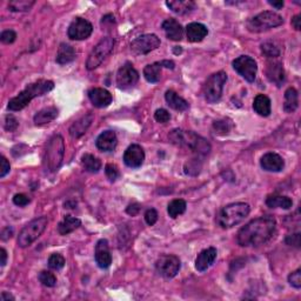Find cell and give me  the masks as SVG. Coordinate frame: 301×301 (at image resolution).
Returning <instances> with one entry per match:
<instances>
[{
  "label": "cell",
  "instance_id": "5b68a950",
  "mask_svg": "<svg viewBox=\"0 0 301 301\" xmlns=\"http://www.w3.org/2000/svg\"><path fill=\"white\" fill-rule=\"evenodd\" d=\"M65 154V143L62 135L55 134L50 139L45 152V165L50 172H55L62 166Z\"/></svg>",
  "mask_w": 301,
  "mask_h": 301
},
{
  "label": "cell",
  "instance_id": "f35d334b",
  "mask_svg": "<svg viewBox=\"0 0 301 301\" xmlns=\"http://www.w3.org/2000/svg\"><path fill=\"white\" fill-rule=\"evenodd\" d=\"M49 266L52 270L59 271L65 266V258L62 254H58V253H54L49 258Z\"/></svg>",
  "mask_w": 301,
  "mask_h": 301
},
{
  "label": "cell",
  "instance_id": "f6af8a7d",
  "mask_svg": "<svg viewBox=\"0 0 301 301\" xmlns=\"http://www.w3.org/2000/svg\"><path fill=\"white\" fill-rule=\"evenodd\" d=\"M145 222L148 226H153L158 222V212L154 208H148L145 212Z\"/></svg>",
  "mask_w": 301,
  "mask_h": 301
},
{
  "label": "cell",
  "instance_id": "836d02e7",
  "mask_svg": "<svg viewBox=\"0 0 301 301\" xmlns=\"http://www.w3.org/2000/svg\"><path fill=\"white\" fill-rule=\"evenodd\" d=\"M82 164L84 168L87 172H91V173H97L100 168H102V162H100L97 156L92 154H84L82 158Z\"/></svg>",
  "mask_w": 301,
  "mask_h": 301
},
{
  "label": "cell",
  "instance_id": "f546056e",
  "mask_svg": "<svg viewBox=\"0 0 301 301\" xmlns=\"http://www.w3.org/2000/svg\"><path fill=\"white\" fill-rule=\"evenodd\" d=\"M299 106V95L295 88L290 87L285 92V102H284V111L286 113H293Z\"/></svg>",
  "mask_w": 301,
  "mask_h": 301
},
{
  "label": "cell",
  "instance_id": "f5cc1de1",
  "mask_svg": "<svg viewBox=\"0 0 301 301\" xmlns=\"http://www.w3.org/2000/svg\"><path fill=\"white\" fill-rule=\"evenodd\" d=\"M0 256H2L0 265H2V266H5L6 262H7V252H6L5 248H2V250H0Z\"/></svg>",
  "mask_w": 301,
  "mask_h": 301
},
{
  "label": "cell",
  "instance_id": "3957f363",
  "mask_svg": "<svg viewBox=\"0 0 301 301\" xmlns=\"http://www.w3.org/2000/svg\"><path fill=\"white\" fill-rule=\"evenodd\" d=\"M168 138L174 145L190 148L191 151H193L198 155L204 156L210 153L211 151L210 143L206 139H204L203 136L195 134L194 132L173 130L168 135Z\"/></svg>",
  "mask_w": 301,
  "mask_h": 301
},
{
  "label": "cell",
  "instance_id": "ab89813d",
  "mask_svg": "<svg viewBox=\"0 0 301 301\" xmlns=\"http://www.w3.org/2000/svg\"><path fill=\"white\" fill-rule=\"evenodd\" d=\"M19 125L18 120L15 119L14 115L12 114H7L5 117V122H4V127H5L6 131L9 132H13L17 130V127Z\"/></svg>",
  "mask_w": 301,
  "mask_h": 301
},
{
  "label": "cell",
  "instance_id": "c3c4849f",
  "mask_svg": "<svg viewBox=\"0 0 301 301\" xmlns=\"http://www.w3.org/2000/svg\"><path fill=\"white\" fill-rule=\"evenodd\" d=\"M10 170H11L10 163L7 162L5 156H2V158H0V178L6 176V174L9 173Z\"/></svg>",
  "mask_w": 301,
  "mask_h": 301
},
{
  "label": "cell",
  "instance_id": "db71d44e",
  "mask_svg": "<svg viewBox=\"0 0 301 301\" xmlns=\"http://www.w3.org/2000/svg\"><path fill=\"white\" fill-rule=\"evenodd\" d=\"M163 67H167V68H171V70H173L174 68V63L171 62V60H163V62H160Z\"/></svg>",
  "mask_w": 301,
  "mask_h": 301
},
{
  "label": "cell",
  "instance_id": "b9f144b4",
  "mask_svg": "<svg viewBox=\"0 0 301 301\" xmlns=\"http://www.w3.org/2000/svg\"><path fill=\"white\" fill-rule=\"evenodd\" d=\"M15 39H17V33H15L14 31L12 30H6L4 31L2 34H0V40H2V43L4 44H12L15 42Z\"/></svg>",
  "mask_w": 301,
  "mask_h": 301
},
{
  "label": "cell",
  "instance_id": "8fae6325",
  "mask_svg": "<svg viewBox=\"0 0 301 301\" xmlns=\"http://www.w3.org/2000/svg\"><path fill=\"white\" fill-rule=\"evenodd\" d=\"M233 68L248 83H253L255 80L258 65L255 60L248 55H242L233 60Z\"/></svg>",
  "mask_w": 301,
  "mask_h": 301
},
{
  "label": "cell",
  "instance_id": "7c38bea8",
  "mask_svg": "<svg viewBox=\"0 0 301 301\" xmlns=\"http://www.w3.org/2000/svg\"><path fill=\"white\" fill-rule=\"evenodd\" d=\"M160 46V39L155 34H144L131 43V51L136 55L147 54Z\"/></svg>",
  "mask_w": 301,
  "mask_h": 301
},
{
  "label": "cell",
  "instance_id": "4fadbf2b",
  "mask_svg": "<svg viewBox=\"0 0 301 301\" xmlns=\"http://www.w3.org/2000/svg\"><path fill=\"white\" fill-rule=\"evenodd\" d=\"M93 32V26L88 20L84 18H74L67 30L68 38L72 40H85L90 38Z\"/></svg>",
  "mask_w": 301,
  "mask_h": 301
},
{
  "label": "cell",
  "instance_id": "816d5d0a",
  "mask_svg": "<svg viewBox=\"0 0 301 301\" xmlns=\"http://www.w3.org/2000/svg\"><path fill=\"white\" fill-rule=\"evenodd\" d=\"M300 22H301V15L296 14L292 18V26L294 27L296 31H300Z\"/></svg>",
  "mask_w": 301,
  "mask_h": 301
},
{
  "label": "cell",
  "instance_id": "e575fe53",
  "mask_svg": "<svg viewBox=\"0 0 301 301\" xmlns=\"http://www.w3.org/2000/svg\"><path fill=\"white\" fill-rule=\"evenodd\" d=\"M186 207H187V204H186V202H185V200H183V199L172 200V202L168 204V206H167L168 215H170L171 218L175 219L176 216H179V215H182L183 213H185Z\"/></svg>",
  "mask_w": 301,
  "mask_h": 301
},
{
  "label": "cell",
  "instance_id": "44dd1931",
  "mask_svg": "<svg viewBox=\"0 0 301 301\" xmlns=\"http://www.w3.org/2000/svg\"><path fill=\"white\" fill-rule=\"evenodd\" d=\"M118 138L115 132L113 131H105L100 134L97 140H95V146L103 152H112L117 147Z\"/></svg>",
  "mask_w": 301,
  "mask_h": 301
},
{
  "label": "cell",
  "instance_id": "1f68e13d",
  "mask_svg": "<svg viewBox=\"0 0 301 301\" xmlns=\"http://www.w3.org/2000/svg\"><path fill=\"white\" fill-rule=\"evenodd\" d=\"M266 205L271 208H284V210H290L293 206V202L291 198L286 195H271L266 199Z\"/></svg>",
  "mask_w": 301,
  "mask_h": 301
},
{
  "label": "cell",
  "instance_id": "83f0119b",
  "mask_svg": "<svg viewBox=\"0 0 301 301\" xmlns=\"http://www.w3.org/2000/svg\"><path fill=\"white\" fill-rule=\"evenodd\" d=\"M165 99L167 105L178 112H184L188 110V107H190L186 100L180 97L178 93H175L174 91H167L165 94Z\"/></svg>",
  "mask_w": 301,
  "mask_h": 301
},
{
  "label": "cell",
  "instance_id": "4316f807",
  "mask_svg": "<svg viewBox=\"0 0 301 301\" xmlns=\"http://www.w3.org/2000/svg\"><path fill=\"white\" fill-rule=\"evenodd\" d=\"M57 117H58V110L54 106H51V107L43 108V110L37 112L33 120L35 125L42 126V125H45V124L51 123L52 120H54Z\"/></svg>",
  "mask_w": 301,
  "mask_h": 301
},
{
  "label": "cell",
  "instance_id": "ffe728a7",
  "mask_svg": "<svg viewBox=\"0 0 301 301\" xmlns=\"http://www.w3.org/2000/svg\"><path fill=\"white\" fill-rule=\"evenodd\" d=\"M260 165L265 171L268 172H282L285 167L284 159L276 153H266L262 160H260Z\"/></svg>",
  "mask_w": 301,
  "mask_h": 301
},
{
  "label": "cell",
  "instance_id": "8d00e7d4",
  "mask_svg": "<svg viewBox=\"0 0 301 301\" xmlns=\"http://www.w3.org/2000/svg\"><path fill=\"white\" fill-rule=\"evenodd\" d=\"M39 282L46 287H54L57 285V278L53 273L49 271H43L39 274Z\"/></svg>",
  "mask_w": 301,
  "mask_h": 301
},
{
  "label": "cell",
  "instance_id": "74e56055",
  "mask_svg": "<svg viewBox=\"0 0 301 301\" xmlns=\"http://www.w3.org/2000/svg\"><path fill=\"white\" fill-rule=\"evenodd\" d=\"M262 52L268 58H275L280 55L279 49L275 46V44L272 42H266L262 44Z\"/></svg>",
  "mask_w": 301,
  "mask_h": 301
},
{
  "label": "cell",
  "instance_id": "d6986e66",
  "mask_svg": "<svg viewBox=\"0 0 301 301\" xmlns=\"http://www.w3.org/2000/svg\"><path fill=\"white\" fill-rule=\"evenodd\" d=\"M88 98H90L91 103L93 104V106L98 108L107 107L112 103V94L105 88L95 87L92 88L88 92Z\"/></svg>",
  "mask_w": 301,
  "mask_h": 301
},
{
  "label": "cell",
  "instance_id": "7402d4cb",
  "mask_svg": "<svg viewBox=\"0 0 301 301\" xmlns=\"http://www.w3.org/2000/svg\"><path fill=\"white\" fill-rule=\"evenodd\" d=\"M163 30L165 31L166 37L173 42H180L184 37V29L178 20L173 18L166 19L163 23Z\"/></svg>",
  "mask_w": 301,
  "mask_h": 301
},
{
  "label": "cell",
  "instance_id": "ac0fdd59",
  "mask_svg": "<svg viewBox=\"0 0 301 301\" xmlns=\"http://www.w3.org/2000/svg\"><path fill=\"white\" fill-rule=\"evenodd\" d=\"M216 254H218V252H216L214 247L206 248V250L200 252L195 259L196 271L199 272L207 271L208 268L214 264L216 259Z\"/></svg>",
  "mask_w": 301,
  "mask_h": 301
},
{
  "label": "cell",
  "instance_id": "484cf974",
  "mask_svg": "<svg viewBox=\"0 0 301 301\" xmlns=\"http://www.w3.org/2000/svg\"><path fill=\"white\" fill-rule=\"evenodd\" d=\"M253 108L262 117H268L271 114L272 104L270 98L265 94H258L253 102Z\"/></svg>",
  "mask_w": 301,
  "mask_h": 301
},
{
  "label": "cell",
  "instance_id": "d6a6232c",
  "mask_svg": "<svg viewBox=\"0 0 301 301\" xmlns=\"http://www.w3.org/2000/svg\"><path fill=\"white\" fill-rule=\"evenodd\" d=\"M162 70L163 66L160 62L151 64V65H147L144 68V77H145L148 83H158L160 78H162Z\"/></svg>",
  "mask_w": 301,
  "mask_h": 301
},
{
  "label": "cell",
  "instance_id": "30bf717a",
  "mask_svg": "<svg viewBox=\"0 0 301 301\" xmlns=\"http://www.w3.org/2000/svg\"><path fill=\"white\" fill-rule=\"evenodd\" d=\"M182 267V263L178 256L172 254H164L155 262V270L159 275L166 279L174 278Z\"/></svg>",
  "mask_w": 301,
  "mask_h": 301
},
{
  "label": "cell",
  "instance_id": "ba28073f",
  "mask_svg": "<svg viewBox=\"0 0 301 301\" xmlns=\"http://www.w3.org/2000/svg\"><path fill=\"white\" fill-rule=\"evenodd\" d=\"M227 82V74L225 72L220 71L216 73L212 74L210 78L206 80L203 87V93L205 100L210 104H214L219 102L223 95L224 86Z\"/></svg>",
  "mask_w": 301,
  "mask_h": 301
},
{
  "label": "cell",
  "instance_id": "2e32d148",
  "mask_svg": "<svg viewBox=\"0 0 301 301\" xmlns=\"http://www.w3.org/2000/svg\"><path fill=\"white\" fill-rule=\"evenodd\" d=\"M95 263L100 268H108L112 264V255L106 239H100L95 245Z\"/></svg>",
  "mask_w": 301,
  "mask_h": 301
},
{
  "label": "cell",
  "instance_id": "277c9868",
  "mask_svg": "<svg viewBox=\"0 0 301 301\" xmlns=\"http://www.w3.org/2000/svg\"><path fill=\"white\" fill-rule=\"evenodd\" d=\"M251 212L250 205L246 203H234L223 207L216 215V223L222 228H232L247 218Z\"/></svg>",
  "mask_w": 301,
  "mask_h": 301
},
{
  "label": "cell",
  "instance_id": "5bb4252c",
  "mask_svg": "<svg viewBox=\"0 0 301 301\" xmlns=\"http://www.w3.org/2000/svg\"><path fill=\"white\" fill-rule=\"evenodd\" d=\"M139 80V73L131 63H126L119 68L117 73V85L120 90L133 87Z\"/></svg>",
  "mask_w": 301,
  "mask_h": 301
},
{
  "label": "cell",
  "instance_id": "ee69618b",
  "mask_svg": "<svg viewBox=\"0 0 301 301\" xmlns=\"http://www.w3.org/2000/svg\"><path fill=\"white\" fill-rule=\"evenodd\" d=\"M288 283H290L291 286L294 288H299L301 287V270H296L295 272H293L288 276Z\"/></svg>",
  "mask_w": 301,
  "mask_h": 301
},
{
  "label": "cell",
  "instance_id": "7bdbcfd3",
  "mask_svg": "<svg viewBox=\"0 0 301 301\" xmlns=\"http://www.w3.org/2000/svg\"><path fill=\"white\" fill-rule=\"evenodd\" d=\"M154 119L156 122L160 124H165L167 122H170L171 119V114L168 113V111L164 110V108H159V110L155 111L154 113Z\"/></svg>",
  "mask_w": 301,
  "mask_h": 301
},
{
  "label": "cell",
  "instance_id": "60d3db41",
  "mask_svg": "<svg viewBox=\"0 0 301 301\" xmlns=\"http://www.w3.org/2000/svg\"><path fill=\"white\" fill-rule=\"evenodd\" d=\"M105 173L107 178L110 179V182H115L119 178L118 167L113 165V164H107L105 167Z\"/></svg>",
  "mask_w": 301,
  "mask_h": 301
},
{
  "label": "cell",
  "instance_id": "7dc6e473",
  "mask_svg": "<svg viewBox=\"0 0 301 301\" xmlns=\"http://www.w3.org/2000/svg\"><path fill=\"white\" fill-rule=\"evenodd\" d=\"M13 203H14V205H17V206H19V207H24V206H26V205H29L31 203V200L27 195L20 193V194H15L13 196Z\"/></svg>",
  "mask_w": 301,
  "mask_h": 301
},
{
  "label": "cell",
  "instance_id": "d4e9b609",
  "mask_svg": "<svg viewBox=\"0 0 301 301\" xmlns=\"http://www.w3.org/2000/svg\"><path fill=\"white\" fill-rule=\"evenodd\" d=\"M166 5L171 11L174 13L185 15L191 13L192 11L195 10V3L192 0H172V2H166Z\"/></svg>",
  "mask_w": 301,
  "mask_h": 301
},
{
  "label": "cell",
  "instance_id": "cb8c5ba5",
  "mask_svg": "<svg viewBox=\"0 0 301 301\" xmlns=\"http://www.w3.org/2000/svg\"><path fill=\"white\" fill-rule=\"evenodd\" d=\"M208 30L204 24L200 23H191L186 27V35L188 42L199 43L207 37Z\"/></svg>",
  "mask_w": 301,
  "mask_h": 301
},
{
  "label": "cell",
  "instance_id": "681fc988",
  "mask_svg": "<svg viewBox=\"0 0 301 301\" xmlns=\"http://www.w3.org/2000/svg\"><path fill=\"white\" fill-rule=\"evenodd\" d=\"M285 243H286L287 245H290V246L300 247V233L287 235L286 239H285Z\"/></svg>",
  "mask_w": 301,
  "mask_h": 301
},
{
  "label": "cell",
  "instance_id": "4dcf8cb0",
  "mask_svg": "<svg viewBox=\"0 0 301 301\" xmlns=\"http://www.w3.org/2000/svg\"><path fill=\"white\" fill-rule=\"evenodd\" d=\"M82 222L72 215H66L62 223L58 225V232L62 235H67L80 227Z\"/></svg>",
  "mask_w": 301,
  "mask_h": 301
},
{
  "label": "cell",
  "instance_id": "52a82bcc",
  "mask_svg": "<svg viewBox=\"0 0 301 301\" xmlns=\"http://www.w3.org/2000/svg\"><path fill=\"white\" fill-rule=\"evenodd\" d=\"M46 216H40L34 220H32L25 227L20 231L18 236V246L19 247H29L37 240L40 235L44 233L47 226Z\"/></svg>",
  "mask_w": 301,
  "mask_h": 301
},
{
  "label": "cell",
  "instance_id": "f1b7e54d",
  "mask_svg": "<svg viewBox=\"0 0 301 301\" xmlns=\"http://www.w3.org/2000/svg\"><path fill=\"white\" fill-rule=\"evenodd\" d=\"M75 50L68 44H60L58 53H57V63L59 65H66L68 63H72L75 59Z\"/></svg>",
  "mask_w": 301,
  "mask_h": 301
},
{
  "label": "cell",
  "instance_id": "9a60e30c",
  "mask_svg": "<svg viewBox=\"0 0 301 301\" xmlns=\"http://www.w3.org/2000/svg\"><path fill=\"white\" fill-rule=\"evenodd\" d=\"M144 160H145V152L142 146L136 145V144L128 146L124 153V163L131 168H139L143 165Z\"/></svg>",
  "mask_w": 301,
  "mask_h": 301
},
{
  "label": "cell",
  "instance_id": "6da1fadb",
  "mask_svg": "<svg viewBox=\"0 0 301 301\" xmlns=\"http://www.w3.org/2000/svg\"><path fill=\"white\" fill-rule=\"evenodd\" d=\"M276 220L271 215L252 220L238 232L236 242L243 247H258L266 244L275 233Z\"/></svg>",
  "mask_w": 301,
  "mask_h": 301
},
{
  "label": "cell",
  "instance_id": "11a10c76",
  "mask_svg": "<svg viewBox=\"0 0 301 301\" xmlns=\"http://www.w3.org/2000/svg\"><path fill=\"white\" fill-rule=\"evenodd\" d=\"M268 4H270L271 6H273V7H275L276 10H280V9H283L284 7V2H268Z\"/></svg>",
  "mask_w": 301,
  "mask_h": 301
},
{
  "label": "cell",
  "instance_id": "8992f818",
  "mask_svg": "<svg viewBox=\"0 0 301 301\" xmlns=\"http://www.w3.org/2000/svg\"><path fill=\"white\" fill-rule=\"evenodd\" d=\"M284 24V19L280 14L273 11H264L256 14L247 22V29L253 33H262Z\"/></svg>",
  "mask_w": 301,
  "mask_h": 301
},
{
  "label": "cell",
  "instance_id": "7a4b0ae2",
  "mask_svg": "<svg viewBox=\"0 0 301 301\" xmlns=\"http://www.w3.org/2000/svg\"><path fill=\"white\" fill-rule=\"evenodd\" d=\"M54 88V84L51 80H39L27 86L25 90L12 98L9 102L10 111H20L25 108L34 98L49 93Z\"/></svg>",
  "mask_w": 301,
  "mask_h": 301
},
{
  "label": "cell",
  "instance_id": "603a6c76",
  "mask_svg": "<svg viewBox=\"0 0 301 301\" xmlns=\"http://www.w3.org/2000/svg\"><path fill=\"white\" fill-rule=\"evenodd\" d=\"M93 114L88 113L85 114L84 117L78 119L77 122H74L72 124V126L70 127V135L73 139H79L80 136H83L86 133V131L88 130V127L91 126L92 122H93Z\"/></svg>",
  "mask_w": 301,
  "mask_h": 301
},
{
  "label": "cell",
  "instance_id": "e0dca14e",
  "mask_svg": "<svg viewBox=\"0 0 301 301\" xmlns=\"http://www.w3.org/2000/svg\"><path fill=\"white\" fill-rule=\"evenodd\" d=\"M266 77L272 84H274L278 87H282L285 80H286L283 64L279 62H268L266 67Z\"/></svg>",
  "mask_w": 301,
  "mask_h": 301
},
{
  "label": "cell",
  "instance_id": "9c48e42d",
  "mask_svg": "<svg viewBox=\"0 0 301 301\" xmlns=\"http://www.w3.org/2000/svg\"><path fill=\"white\" fill-rule=\"evenodd\" d=\"M114 47V39L111 37L103 38L100 42L93 47V50L91 51L90 55H88L87 62H86V67L87 70H94L97 68L100 64L104 62L108 54L111 53L112 50Z\"/></svg>",
  "mask_w": 301,
  "mask_h": 301
},
{
  "label": "cell",
  "instance_id": "bcb514c9",
  "mask_svg": "<svg viewBox=\"0 0 301 301\" xmlns=\"http://www.w3.org/2000/svg\"><path fill=\"white\" fill-rule=\"evenodd\" d=\"M213 127L218 133H228V131L232 128V124L231 122L223 120V122H215Z\"/></svg>",
  "mask_w": 301,
  "mask_h": 301
},
{
  "label": "cell",
  "instance_id": "d590c367",
  "mask_svg": "<svg viewBox=\"0 0 301 301\" xmlns=\"http://www.w3.org/2000/svg\"><path fill=\"white\" fill-rule=\"evenodd\" d=\"M33 5V0H12L9 3V9L12 12H26L30 11Z\"/></svg>",
  "mask_w": 301,
  "mask_h": 301
},
{
  "label": "cell",
  "instance_id": "f907efd6",
  "mask_svg": "<svg viewBox=\"0 0 301 301\" xmlns=\"http://www.w3.org/2000/svg\"><path fill=\"white\" fill-rule=\"evenodd\" d=\"M140 210H142V207H140L139 204H132L126 208V212H127V214L134 216L139 213Z\"/></svg>",
  "mask_w": 301,
  "mask_h": 301
},
{
  "label": "cell",
  "instance_id": "9f6ffc18",
  "mask_svg": "<svg viewBox=\"0 0 301 301\" xmlns=\"http://www.w3.org/2000/svg\"><path fill=\"white\" fill-rule=\"evenodd\" d=\"M0 300H2V301H7V300L10 301V300H12V301H13L14 298H13V296H12L11 294H9V293L3 292V293H2V296H0Z\"/></svg>",
  "mask_w": 301,
  "mask_h": 301
}]
</instances>
